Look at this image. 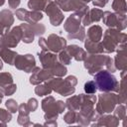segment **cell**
<instances>
[{
  "mask_svg": "<svg viewBox=\"0 0 127 127\" xmlns=\"http://www.w3.org/2000/svg\"><path fill=\"white\" fill-rule=\"evenodd\" d=\"M103 66H106L107 70L110 72H114L116 69L113 60L108 56H104L101 54H90L84 60V67L91 75L101 70Z\"/></svg>",
  "mask_w": 127,
  "mask_h": 127,
  "instance_id": "1",
  "label": "cell"
},
{
  "mask_svg": "<svg viewBox=\"0 0 127 127\" xmlns=\"http://www.w3.org/2000/svg\"><path fill=\"white\" fill-rule=\"evenodd\" d=\"M125 41H126V35L124 33H121L119 32V30L113 28L108 29L105 31L103 41L101 43L103 52L113 53L115 51L124 49Z\"/></svg>",
  "mask_w": 127,
  "mask_h": 127,
  "instance_id": "2",
  "label": "cell"
},
{
  "mask_svg": "<svg viewBox=\"0 0 127 127\" xmlns=\"http://www.w3.org/2000/svg\"><path fill=\"white\" fill-rule=\"evenodd\" d=\"M93 75L97 89L103 92H118L119 82L112 74V72L108 71L107 69H101Z\"/></svg>",
  "mask_w": 127,
  "mask_h": 127,
  "instance_id": "3",
  "label": "cell"
},
{
  "mask_svg": "<svg viewBox=\"0 0 127 127\" xmlns=\"http://www.w3.org/2000/svg\"><path fill=\"white\" fill-rule=\"evenodd\" d=\"M65 102L62 100L56 101L53 96H48L42 101V109L45 111V120H57L58 115L63 113L65 109Z\"/></svg>",
  "mask_w": 127,
  "mask_h": 127,
  "instance_id": "4",
  "label": "cell"
},
{
  "mask_svg": "<svg viewBox=\"0 0 127 127\" xmlns=\"http://www.w3.org/2000/svg\"><path fill=\"white\" fill-rule=\"evenodd\" d=\"M119 103L118 101V95L111 92H105L101 93L98 96V102L96 104L95 111L101 115L105 113H111L114 110L115 105Z\"/></svg>",
  "mask_w": 127,
  "mask_h": 127,
  "instance_id": "5",
  "label": "cell"
},
{
  "mask_svg": "<svg viewBox=\"0 0 127 127\" xmlns=\"http://www.w3.org/2000/svg\"><path fill=\"white\" fill-rule=\"evenodd\" d=\"M47 83L51 87L52 90L60 93L63 96L70 95L75 91L74 86L66 78L63 79L61 77H59V78H53L52 77L47 81Z\"/></svg>",
  "mask_w": 127,
  "mask_h": 127,
  "instance_id": "6",
  "label": "cell"
},
{
  "mask_svg": "<svg viewBox=\"0 0 127 127\" xmlns=\"http://www.w3.org/2000/svg\"><path fill=\"white\" fill-rule=\"evenodd\" d=\"M103 23L113 29L122 31L126 28V16L123 14L118 13H111L109 11H106L102 15Z\"/></svg>",
  "mask_w": 127,
  "mask_h": 127,
  "instance_id": "7",
  "label": "cell"
},
{
  "mask_svg": "<svg viewBox=\"0 0 127 127\" xmlns=\"http://www.w3.org/2000/svg\"><path fill=\"white\" fill-rule=\"evenodd\" d=\"M22 40V29L20 26L14 27L11 31H8L0 38V45L7 48H15Z\"/></svg>",
  "mask_w": 127,
  "mask_h": 127,
  "instance_id": "8",
  "label": "cell"
},
{
  "mask_svg": "<svg viewBox=\"0 0 127 127\" xmlns=\"http://www.w3.org/2000/svg\"><path fill=\"white\" fill-rule=\"evenodd\" d=\"M45 11L47 13V15L50 18V22L53 26H59L63 23L64 21V14L61 11V8L57 5L56 2L52 1V0H48L46 7H45Z\"/></svg>",
  "mask_w": 127,
  "mask_h": 127,
  "instance_id": "9",
  "label": "cell"
},
{
  "mask_svg": "<svg viewBox=\"0 0 127 127\" xmlns=\"http://www.w3.org/2000/svg\"><path fill=\"white\" fill-rule=\"evenodd\" d=\"M14 64L20 70H24L25 72H32L36 66V62L33 55H17Z\"/></svg>",
  "mask_w": 127,
  "mask_h": 127,
  "instance_id": "10",
  "label": "cell"
},
{
  "mask_svg": "<svg viewBox=\"0 0 127 127\" xmlns=\"http://www.w3.org/2000/svg\"><path fill=\"white\" fill-rule=\"evenodd\" d=\"M66 47V40L59 35L52 34L46 39V51L52 53H60Z\"/></svg>",
  "mask_w": 127,
  "mask_h": 127,
  "instance_id": "11",
  "label": "cell"
},
{
  "mask_svg": "<svg viewBox=\"0 0 127 127\" xmlns=\"http://www.w3.org/2000/svg\"><path fill=\"white\" fill-rule=\"evenodd\" d=\"M17 18L21 21H26L29 24H34V23H38L40 20L43 19V14L40 11H27L26 9L20 8L17 9L15 12Z\"/></svg>",
  "mask_w": 127,
  "mask_h": 127,
  "instance_id": "12",
  "label": "cell"
},
{
  "mask_svg": "<svg viewBox=\"0 0 127 127\" xmlns=\"http://www.w3.org/2000/svg\"><path fill=\"white\" fill-rule=\"evenodd\" d=\"M40 62L42 64L43 68L50 70L53 66H55L59 62H58V57L56 53H52L49 51H42L41 53L38 54Z\"/></svg>",
  "mask_w": 127,
  "mask_h": 127,
  "instance_id": "13",
  "label": "cell"
},
{
  "mask_svg": "<svg viewBox=\"0 0 127 127\" xmlns=\"http://www.w3.org/2000/svg\"><path fill=\"white\" fill-rule=\"evenodd\" d=\"M53 77V74L45 68H40L39 66H35V68L32 71V75L30 77V83L34 85H38L43 81L49 80Z\"/></svg>",
  "mask_w": 127,
  "mask_h": 127,
  "instance_id": "14",
  "label": "cell"
},
{
  "mask_svg": "<svg viewBox=\"0 0 127 127\" xmlns=\"http://www.w3.org/2000/svg\"><path fill=\"white\" fill-rule=\"evenodd\" d=\"M13 23H14L13 13L8 9L2 10L0 12V35L3 36L5 33H7L10 30Z\"/></svg>",
  "mask_w": 127,
  "mask_h": 127,
  "instance_id": "15",
  "label": "cell"
},
{
  "mask_svg": "<svg viewBox=\"0 0 127 127\" xmlns=\"http://www.w3.org/2000/svg\"><path fill=\"white\" fill-rule=\"evenodd\" d=\"M81 16L74 13L72 15H70L64 22V29L67 32V35L69 34H73V33H76L78 30H80V28L82 26H80V23H81Z\"/></svg>",
  "mask_w": 127,
  "mask_h": 127,
  "instance_id": "16",
  "label": "cell"
},
{
  "mask_svg": "<svg viewBox=\"0 0 127 127\" xmlns=\"http://www.w3.org/2000/svg\"><path fill=\"white\" fill-rule=\"evenodd\" d=\"M103 15V11L101 9L98 8H93L91 10H88L83 17L81 18V22L83 24V26H88L94 22H98Z\"/></svg>",
  "mask_w": 127,
  "mask_h": 127,
  "instance_id": "17",
  "label": "cell"
},
{
  "mask_svg": "<svg viewBox=\"0 0 127 127\" xmlns=\"http://www.w3.org/2000/svg\"><path fill=\"white\" fill-rule=\"evenodd\" d=\"M97 123L92 124L93 126H108V127H115L119 125V120L114 115H104L101 114L97 118Z\"/></svg>",
  "mask_w": 127,
  "mask_h": 127,
  "instance_id": "18",
  "label": "cell"
},
{
  "mask_svg": "<svg viewBox=\"0 0 127 127\" xmlns=\"http://www.w3.org/2000/svg\"><path fill=\"white\" fill-rule=\"evenodd\" d=\"M18 112H19V115H18V123L20 125H23V126H29V125H34L33 123L30 122V117H29V109L27 107V104L26 103H22L19 105L18 107Z\"/></svg>",
  "mask_w": 127,
  "mask_h": 127,
  "instance_id": "19",
  "label": "cell"
},
{
  "mask_svg": "<svg viewBox=\"0 0 127 127\" xmlns=\"http://www.w3.org/2000/svg\"><path fill=\"white\" fill-rule=\"evenodd\" d=\"M64 50L67 52V54L70 56V58H73L75 61H84L85 58L87 57L85 51L76 45L67 46V47H65Z\"/></svg>",
  "mask_w": 127,
  "mask_h": 127,
  "instance_id": "20",
  "label": "cell"
},
{
  "mask_svg": "<svg viewBox=\"0 0 127 127\" xmlns=\"http://www.w3.org/2000/svg\"><path fill=\"white\" fill-rule=\"evenodd\" d=\"M113 63H114L116 69L126 70V68H127V57H126V53H125V48L117 51V56L115 57Z\"/></svg>",
  "mask_w": 127,
  "mask_h": 127,
  "instance_id": "21",
  "label": "cell"
},
{
  "mask_svg": "<svg viewBox=\"0 0 127 127\" xmlns=\"http://www.w3.org/2000/svg\"><path fill=\"white\" fill-rule=\"evenodd\" d=\"M17 53L12 51L10 48H7L3 45H0V58L9 64H14Z\"/></svg>",
  "mask_w": 127,
  "mask_h": 127,
  "instance_id": "22",
  "label": "cell"
},
{
  "mask_svg": "<svg viewBox=\"0 0 127 127\" xmlns=\"http://www.w3.org/2000/svg\"><path fill=\"white\" fill-rule=\"evenodd\" d=\"M22 29V41L26 44H30L34 41L35 38V33L32 29L31 24H21L20 25Z\"/></svg>",
  "mask_w": 127,
  "mask_h": 127,
  "instance_id": "23",
  "label": "cell"
},
{
  "mask_svg": "<svg viewBox=\"0 0 127 127\" xmlns=\"http://www.w3.org/2000/svg\"><path fill=\"white\" fill-rule=\"evenodd\" d=\"M82 99H83V94H79V95H75V96H71L69 98H67L65 105L66 107L71 110V111H75L77 112L81 106L82 103Z\"/></svg>",
  "mask_w": 127,
  "mask_h": 127,
  "instance_id": "24",
  "label": "cell"
},
{
  "mask_svg": "<svg viewBox=\"0 0 127 127\" xmlns=\"http://www.w3.org/2000/svg\"><path fill=\"white\" fill-rule=\"evenodd\" d=\"M86 38L90 41H93V42H100V40L102 38V29H101V27L98 26V25L91 26L87 31Z\"/></svg>",
  "mask_w": 127,
  "mask_h": 127,
  "instance_id": "25",
  "label": "cell"
},
{
  "mask_svg": "<svg viewBox=\"0 0 127 127\" xmlns=\"http://www.w3.org/2000/svg\"><path fill=\"white\" fill-rule=\"evenodd\" d=\"M84 47H85V50L89 54H101V53H103V48H102L101 42H93V41H90L86 38V40L84 42Z\"/></svg>",
  "mask_w": 127,
  "mask_h": 127,
  "instance_id": "26",
  "label": "cell"
},
{
  "mask_svg": "<svg viewBox=\"0 0 127 127\" xmlns=\"http://www.w3.org/2000/svg\"><path fill=\"white\" fill-rule=\"evenodd\" d=\"M47 1L48 0H30L28 2V7L33 11L45 10Z\"/></svg>",
  "mask_w": 127,
  "mask_h": 127,
  "instance_id": "27",
  "label": "cell"
},
{
  "mask_svg": "<svg viewBox=\"0 0 127 127\" xmlns=\"http://www.w3.org/2000/svg\"><path fill=\"white\" fill-rule=\"evenodd\" d=\"M113 10L118 14H126V1L125 0H113L112 2Z\"/></svg>",
  "mask_w": 127,
  "mask_h": 127,
  "instance_id": "28",
  "label": "cell"
},
{
  "mask_svg": "<svg viewBox=\"0 0 127 127\" xmlns=\"http://www.w3.org/2000/svg\"><path fill=\"white\" fill-rule=\"evenodd\" d=\"M52 74H53V76L54 75H56V76H64V75H65L66 74V68H65V66L63 64H61V63H58L55 66H53L50 70H49Z\"/></svg>",
  "mask_w": 127,
  "mask_h": 127,
  "instance_id": "29",
  "label": "cell"
},
{
  "mask_svg": "<svg viewBox=\"0 0 127 127\" xmlns=\"http://www.w3.org/2000/svg\"><path fill=\"white\" fill-rule=\"evenodd\" d=\"M53 90L51 89V87L48 85V83H44V84H38L37 87L35 88V93L39 96H45V95H49Z\"/></svg>",
  "mask_w": 127,
  "mask_h": 127,
  "instance_id": "30",
  "label": "cell"
},
{
  "mask_svg": "<svg viewBox=\"0 0 127 127\" xmlns=\"http://www.w3.org/2000/svg\"><path fill=\"white\" fill-rule=\"evenodd\" d=\"M10 83H13V77L9 72H0V86L4 87Z\"/></svg>",
  "mask_w": 127,
  "mask_h": 127,
  "instance_id": "31",
  "label": "cell"
},
{
  "mask_svg": "<svg viewBox=\"0 0 127 127\" xmlns=\"http://www.w3.org/2000/svg\"><path fill=\"white\" fill-rule=\"evenodd\" d=\"M118 120H124L126 118V108L123 104H120L119 106H117L114 110V114H113Z\"/></svg>",
  "mask_w": 127,
  "mask_h": 127,
  "instance_id": "32",
  "label": "cell"
},
{
  "mask_svg": "<svg viewBox=\"0 0 127 127\" xmlns=\"http://www.w3.org/2000/svg\"><path fill=\"white\" fill-rule=\"evenodd\" d=\"M84 37H85V31H84V26H82L80 28V30H78L76 33H73V34H69L67 35V38L68 39H76L78 41H83L84 40Z\"/></svg>",
  "mask_w": 127,
  "mask_h": 127,
  "instance_id": "33",
  "label": "cell"
},
{
  "mask_svg": "<svg viewBox=\"0 0 127 127\" xmlns=\"http://www.w3.org/2000/svg\"><path fill=\"white\" fill-rule=\"evenodd\" d=\"M70 60H71V58L67 54V52L65 50H63V51L60 52V54H59V61H60L61 64H70Z\"/></svg>",
  "mask_w": 127,
  "mask_h": 127,
  "instance_id": "34",
  "label": "cell"
},
{
  "mask_svg": "<svg viewBox=\"0 0 127 127\" xmlns=\"http://www.w3.org/2000/svg\"><path fill=\"white\" fill-rule=\"evenodd\" d=\"M97 87H96V84L94 82V80H88L84 83V91L85 93L87 94H93L95 93Z\"/></svg>",
  "mask_w": 127,
  "mask_h": 127,
  "instance_id": "35",
  "label": "cell"
},
{
  "mask_svg": "<svg viewBox=\"0 0 127 127\" xmlns=\"http://www.w3.org/2000/svg\"><path fill=\"white\" fill-rule=\"evenodd\" d=\"M64 120L67 124H73L74 122H76V112L71 110L67 111L64 116Z\"/></svg>",
  "mask_w": 127,
  "mask_h": 127,
  "instance_id": "36",
  "label": "cell"
},
{
  "mask_svg": "<svg viewBox=\"0 0 127 127\" xmlns=\"http://www.w3.org/2000/svg\"><path fill=\"white\" fill-rule=\"evenodd\" d=\"M5 105H6L7 109H8V111H10L11 113H16L18 111L19 105L17 104L16 100H14V99H8L6 101V103H5Z\"/></svg>",
  "mask_w": 127,
  "mask_h": 127,
  "instance_id": "37",
  "label": "cell"
},
{
  "mask_svg": "<svg viewBox=\"0 0 127 127\" xmlns=\"http://www.w3.org/2000/svg\"><path fill=\"white\" fill-rule=\"evenodd\" d=\"M11 119H12L11 112L10 111H6V110L0 108V121L6 124L7 122L11 121Z\"/></svg>",
  "mask_w": 127,
  "mask_h": 127,
  "instance_id": "38",
  "label": "cell"
},
{
  "mask_svg": "<svg viewBox=\"0 0 127 127\" xmlns=\"http://www.w3.org/2000/svg\"><path fill=\"white\" fill-rule=\"evenodd\" d=\"M17 89V85L15 83H10L4 86V94L5 95H12Z\"/></svg>",
  "mask_w": 127,
  "mask_h": 127,
  "instance_id": "39",
  "label": "cell"
},
{
  "mask_svg": "<svg viewBox=\"0 0 127 127\" xmlns=\"http://www.w3.org/2000/svg\"><path fill=\"white\" fill-rule=\"evenodd\" d=\"M26 104H27V107H28V109H29L30 112H34L38 108V101L35 98H30L29 101Z\"/></svg>",
  "mask_w": 127,
  "mask_h": 127,
  "instance_id": "40",
  "label": "cell"
},
{
  "mask_svg": "<svg viewBox=\"0 0 127 127\" xmlns=\"http://www.w3.org/2000/svg\"><path fill=\"white\" fill-rule=\"evenodd\" d=\"M93 5L96 7H104L106 5V3L108 2V0H91Z\"/></svg>",
  "mask_w": 127,
  "mask_h": 127,
  "instance_id": "41",
  "label": "cell"
},
{
  "mask_svg": "<svg viewBox=\"0 0 127 127\" xmlns=\"http://www.w3.org/2000/svg\"><path fill=\"white\" fill-rule=\"evenodd\" d=\"M21 0H8V3H9V7L10 8H17L20 4Z\"/></svg>",
  "mask_w": 127,
  "mask_h": 127,
  "instance_id": "42",
  "label": "cell"
},
{
  "mask_svg": "<svg viewBox=\"0 0 127 127\" xmlns=\"http://www.w3.org/2000/svg\"><path fill=\"white\" fill-rule=\"evenodd\" d=\"M69 0H56V3H57V5L61 8V9H63L65 5H66V3L68 2Z\"/></svg>",
  "mask_w": 127,
  "mask_h": 127,
  "instance_id": "43",
  "label": "cell"
},
{
  "mask_svg": "<svg viewBox=\"0 0 127 127\" xmlns=\"http://www.w3.org/2000/svg\"><path fill=\"white\" fill-rule=\"evenodd\" d=\"M46 126H57V120H51V121H46L44 123Z\"/></svg>",
  "mask_w": 127,
  "mask_h": 127,
  "instance_id": "44",
  "label": "cell"
},
{
  "mask_svg": "<svg viewBox=\"0 0 127 127\" xmlns=\"http://www.w3.org/2000/svg\"><path fill=\"white\" fill-rule=\"evenodd\" d=\"M3 96H5V94H4V87L0 86V97L2 98Z\"/></svg>",
  "mask_w": 127,
  "mask_h": 127,
  "instance_id": "45",
  "label": "cell"
},
{
  "mask_svg": "<svg viewBox=\"0 0 127 127\" xmlns=\"http://www.w3.org/2000/svg\"><path fill=\"white\" fill-rule=\"evenodd\" d=\"M2 67H3V64H2V61H1V59H0V70L2 69Z\"/></svg>",
  "mask_w": 127,
  "mask_h": 127,
  "instance_id": "46",
  "label": "cell"
},
{
  "mask_svg": "<svg viewBox=\"0 0 127 127\" xmlns=\"http://www.w3.org/2000/svg\"><path fill=\"white\" fill-rule=\"evenodd\" d=\"M5 3V0H0V6H2Z\"/></svg>",
  "mask_w": 127,
  "mask_h": 127,
  "instance_id": "47",
  "label": "cell"
},
{
  "mask_svg": "<svg viewBox=\"0 0 127 127\" xmlns=\"http://www.w3.org/2000/svg\"><path fill=\"white\" fill-rule=\"evenodd\" d=\"M1 100H2V98H1V97H0V103H1Z\"/></svg>",
  "mask_w": 127,
  "mask_h": 127,
  "instance_id": "48",
  "label": "cell"
}]
</instances>
